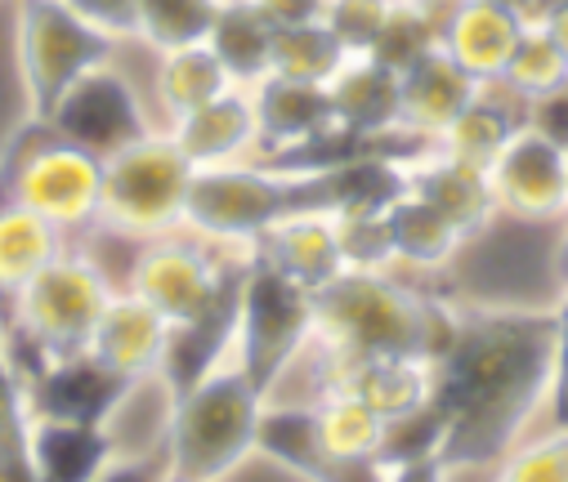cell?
<instances>
[{
  "instance_id": "obj_1",
  "label": "cell",
  "mask_w": 568,
  "mask_h": 482,
  "mask_svg": "<svg viewBox=\"0 0 568 482\" xmlns=\"http://www.w3.org/2000/svg\"><path fill=\"white\" fill-rule=\"evenodd\" d=\"M555 312L462 308L457 336L435 362L444 451L435 478L493 473L550 407Z\"/></svg>"
},
{
  "instance_id": "obj_2",
  "label": "cell",
  "mask_w": 568,
  "mask_h": 482,
  "mask_svg": "<svg viewBox=\"0 0 568 482\" xmlns=\"http://www.w3.org/2000/svg\"><path fill=\"white\" fill-rule=\"evenodd\" d=\"M462 304L416 290L394 268H345L336 281L310 295V327L354 358H430L439 362L457 336Z\"/></svg>"
},
{
  "instance_id": "obj_3",
  "label": "cell",
  "mask_w": 568,
  "mask_h": 482,
  "mask_svg": "<svg viewBox=\"0 0 568 482\" xmlns=\"http://www.w3.org/2000/svg\"><path fill=\"white\" fill-rule=\"evenodd\" d=\"M264 424V384L237 349L233 327L215 353L180 384L166 469L171 482H224L229 469L260 442Z\"/></svg>"
},
{
  "instance_id": "obj_4",
  "label": "cell",
  "mask_w": 568,
  "mask_h": 482,
  "mask_svg": "<svg viewBox=\"0 0 568 482\" xmlns=\"http://www.w3.org/2000/svg\"><path fill=\"white\" fill-rule=\"evenodd\" d=\"M251 264H255V246H224L189 228H175L130 246L121 286L171 321L175 345L184 340L220 345L224 331L233 327L237 286Z\"/></svg>"
},
{
  "instance_id": "obj_5",
  "label": "cell",
  "mask_w": 568,
  "mask_h": 482,
  "mask_svg": "<svg viewBox=\"0 0 568 482\" xmlns=\"http://www.w3.org/2000/svg\"><path fill=\"white\" fill-rule=\"evenodd\" d=\"M116 290L121 277H112L85 242H72L23 290H14L0 304V327H10V340L19 345V362L6 367L10 384L23 389L41 371L81 358L94 336V321Z\"/></svg>"
},
{
  "instance_id": "obj_6",
  "label": "cell",
  "mask_w": 568,
  "mask_h": 482,
  "mask_svg": "<svg viewBox=\"0 0 568 482\" xmlns=\"http://www.w3.org/2000/svg\"><path fill=\"white\" fill-rule=\"evenodd\" d=\"M341 166H292V161H229L197 166L184 197L189 233L224 246H255L268 224L310 202H336Z\"/></svg>"
},
{
  "instance_id": "obj_7",
  "label": "cell",
  "mask_w": 568,
  "mask_h": 482,
  "mask_svg": "<svg viewBox=\"0 0 568 482\" xmlns=\"http://www.w3.org/2000/svg\"><path fill=\"white\" fill-rule=\"evenodd\" d=\"M189 180H193V161L180 152L171 130H162V125L112 147L103 156L99 224L85 237L139 246L149 237L175 233L184 224Z\"/></svg>"
},
{
  "instance_id": "obj_8",
  "label": "cell",
  "mask_w": 568,
  "mask_h": 482,
  "mask_svg": "<svg viewBox=\"0 0 568 482\" xmlns=\"http://www.w3.org/2000/svg\"><path fill=\"white\" fill-rule=\"evenodd\" d=\"M125 45L90 28L63 0H10V54L28 121H50L59 99Z\"/></svg>"
},
{
  "instance_id": "obj_9",
  "label": "cell",
  "mask_w": 568,
  "mask_h": 482,
  "mask_svg": "<svg viewBox=\"0 0 568 482\" xmlns=\"http://www.w3.org/2000/svg\"><path fill=\"white\" fill-rule=\"evenodd\" d=\"M0 197L45 215L77 242L99 224L103 156L32 121V130L10 147L6 166H0Z\"/></svg>"
},
{
  "instance_id": "obj_10",
  "label": "cell",
  "mask_w": 568,
  "mask_h": 482,
  "mask_svg": "<svg viewBox=\"0 0 568 482\" xmlns=\"http://www.w3.org/2000/svg\"><path fill=\"white\" fill-rule=\"evenodd\" d=\"M175 402H180V376L171 367L116 380L103 411L94 416V433L103 447L99 478H116V473H158L162 478Z\"/></svg>"
},
{
  "instance_id": "obj_11",
  "label": "cell",
  "mask_w": 568,
  "mask_h": 482,
  "mask_svg": "<svg viewBox=\"0 0 568 482\" xmlns=\"http://www.w3.org/2000/svg\"><path fill=\"white\" fill-rule=\"evenodd\" d=\"M125 50H130V45H125ZM125 50L112 54L108 63L90 68V72L59 99V107L50 112V121H41V125H50V130H59V134L85 143V147L99 152V156H108L112 147H121V143L139 139L144 130H153L158 116L144 112V90L134 85V76H130L125 63H121Z\"/></svg>"
},
{
  "instance_id": "obj_12",
  "label": "cell",
  "mask_w": 568,
  "mask_h": 482,
  "mask_svg": "<svg viewBox=\"0 0 568 482\" xmlns=\"http://www.w3.org/2000/svg\"><path fill=\"white\" fill-rule=\"evenodd\" d=\"M488 188H493V202H497V219H519V224L568 219V161H564V147L524 121L506 139V147L493 156Z\"/></svg>"
},
{
  "instance_id": "obj_13",
  "label": "cell",
  "mask_w": 568,
  "mask_h": 482,
  "mask_svg": "<svg viewBox=\"0 0 568 482\" xmlns=\"http://www.w3.org/2000/svg\"><path fill=\"white\" fill-rule=\"evenodd\" d=\"M255 99V121H260V156L264 161H292L301 166V156L345 143L349 134L336 125V112L327 103V90L314 81H292L264 72L260 81L246 85ZM354 143V139H349Z\"/></svg>"
},
{
  "instance_id": "obj_14",
  "label": "cell",
  "mask_w": 568,
  "mask_h": 482,
  "mask_svg": "<svg viewBox=\"0 0 568 482\" xmlns=\"http://www.w3.org/2000/svg\"><path fill=\"white\" fill-rule=\"evenodd\" d=\"M310 327V295L287 286L273 268H264L260 259L242 273L237 286V304H233V336L242 358L251 362V371L264 376L292 353V345L305 336Z\"/></svg>"
},
{
  "instance_id": "obj_15",
  "label": "cell",
  "mask_w": 568,
  "mask_h": 482,
  "mask_svg": "<svg viewBox=\"0 0 568 482\" xmlns=\"http://www.w3.org/2000/svg\"><path fill=\"white\" fill-rule=\"evenodd\" d=\"M255 259L264 268H273L287 286L314 295L327 281H336L349 264L336 237V211L332 202H310L287 211L277 224H268L255 242Z\"/></svg>"
},
{
  "instance_id": "obj_16",
  "label": "cell",
  "mask_w": 568,
  "mask_h": 482,
  "mask_svg": "<svg viewBox=\"0 0 568 482\" xmlns=\"http://www.w3.org/2000/svg\"><path fill=\"white\" fill-rule=\"evenodd\" d=\"M171 349H175V331L171 321L144 304L134 290H116L103 308V317L94 321V336L85 345V358L108 376V380H130L158 367H171Z\"/></svg>"
},
{
  "instance_id": "obj_17",
  "label": "cell",
  "mask_w": 568,
  "mask_h": 482,
  "mask_svg": "<svg viewBox=\"0 0 568 482\" xmlns=\"http://www.w3.org/2000/svg\"><path fill=\"white\" fill-rule=\"evenodd\" d=\"M394 161H398L403 184L420 202H430L448 224H457L466 242H475L484 228L497 224V202H493V188H488V171L466 166V161L439 152L435 143H420V147H412Z\"/></svg>"
},
{
  "instance_id": "obj_18",
  "label": "cell",
  "mask_w": 568,
  "mask_h": 482,
  "mask_svg": "<svg viewBox=\"0 0 568 482\" xmlns=\"http://www.w3.org/2000/svg\"><path fill=\"white\" fill-rule=\"evenodd\" d=\"M484 85L444 50H425L420 59H412L403 72H398V125L394 134L398 139H412V143H435L439 130L475 103Z\"/></svg>"
},
{
  "instance_id": "obj_19",
  "label": "cell",
  "mask_w": 568,
  "mask_h": 482,
  "mask_svg": "<svg viewBox=\"0 0 568 482\" xmlns=\"http://www.w3.org/2000/svg\"><path fill=\"white\" fill-rule=\"evenodd\" d=\"M336 125L354 143H385L398 139V72L381 63L372 50H349L345 63L323 81Z\"/></svg>"
},
{
  "instance_id": "obj_20",
  "label": "cell",
  "mask_w": 568,
  "mask_h": 482,
  "mask_svg": "<svg viewBox=\"0 0 568 482\" xmlns=\"http://www.w3.org/2000/svg\"><path fill=\"white\" fill-rule=\"evenodd\" d=\"M519 32H524V19L497 6V0H448L439 23V45L479 85H497L519 45Z\"/></svg>"
},
{
  "instance_id": "obj_21",
  "label": "cell",
  "mask_w": 568,
  "mask_h": 482,
  "mask_svg": "<svg viewBox=\"0 0 568 482\" xmlns=\"http://www.w3.org/2000/svg\"><path fill=\"white\" fill-rule=\"evenodd\" d=\"M180 152L197 166H229V161L260 156V121H255V99L246 85L224 90L220 99L184 112L180 121L166 125Z\"/></svg>"
},
{
  "instance_id": "obj_22",
  "label": "cell",
  "mask_w": 568,
  "mask_h": 482,
  "mask_svg": "<svg viewBox=\"0 0 568 482\" xmlns=\"http://www.w3.org/2000/svg\"><path fill=\"white\" fill-rule=\"evenodd\" d=\"M385 420L354 398L349 389H332L318 407H310V442H314V464L318 473H341V469H372L381 447H385Z\"/></svg>"
},
{
  "instance_id": "obj_23",
  "label": "cell",
  "mask_w": 568,
  "mask_h": 482,
  "mask_svg": "<svg viewBox=\"0 0 568 482\" xmlns=\"http://www.w3.org/2000/svg\"><path fill=\"white\" fill-rule=\"evenodd\" d=\"M233 72L224 68V59L211 50V41H193L180 50H162L153 54V72H149V107L158 116V125L166 130L171 121H180L184 112L220 99L224 90H233Z\"/></svg>"
},
{
  "instance_id": "obj_24",
  "label": "cell",
  "mask_w": 568,
  "mask_h": 482,
  "mask_svg": "<svg viewBox=\"0 0 568 482\" xmlns=\"http://www.w3.org/2000/svg\"><path fill=\"white\" fill-rule=\"evenodd\" d=\"M385 228H389L394 268L407 273H444L466 250L462 228L448 224L430 202H420L407 184L385 202Z\"/></svg>"
},
{
  "instance_id": "obj_25",
  "label": "cell",
  "mask_w": 568,
  "mask_h": 482,
  "mask_svg": "<svg viewBox=\"0 0 568 482\" xmlns=\"http://www.w3.org/2000/svg\"><path fill=\"white\" fill-rule=\"evenodd\" d=\"M341 389H349L385 424H394V420H403V416L435 402V362L430 358H407V353L354 358L345 367V376H341Z\"/></svg>"
},
{
  "instance_id": "obj_26",
  "label": "cell",
  "mask_w": 568,
  "mask_h": 482,
  "mask_svg": "<svg viewBox=\"0 0 568 482\" xmlns=\"http://www.w3.org/2000/svg\"><path fill=\"white\" fill-rule=\"evenodd\" d=\"M519 125H524V103L510 99L501 85H484V90L475 94V103L462 107V112L439 130L435 147L448 152V156H457V161H466V166L488 171L493 156L506 147V139H510Z\"/></svg>"
},
{
  "instance_id": "obj_27",
  "label": "cell",
  "mask_w": 568,
  "mask_h": 482,
  "mask_svg": "<svg viewBox=\"0 0 568 482\" xmlns=\"http://www.w3.org/2000/svg\"><path fill=\"white\" fill-rule=\"evenodd\" d=\"M68 246H72V237L63 228H54L45 215L0 197V304L14 290H23Z\"/></svg>"
},
{
  "instance_id": "obj_28",
  "label": "cell",
  "mask_w": 568,
  "mask_h": 482,
  "mask_svg": "<svg viewBox=\"0 0 568 482\" xmlns=\"http://www.w3.org/2000/svg\"><path fill=\"white\" fill-rule=\"evenodd\" d=\"M211 50L224 59L237 85H251L268 72V50H273V23L251 6V0H224L215 28H211Z\"/></svg>"
},
{
  "instance_id": "obj_29",
  "label": "cell",
  "mask_w": 568,
  "mask_h": 482,
  "mask_svg": "<svg viewBox=\"0 0 568 482\" xmlns=\"http://www.w3.org/2000/svg\"><path fill=\"white\" fill-rule=\"evenodd\" d=\"M224 0H134V50H180L206 41Z\"/></svg>"
},
{
  "instance_id": "obj_30",
  "label": "cell",
  "mask_w": 568,
  "mask_h": 482,
  "mask_svg": "<svg viewBox=\"0 0 568 482\" xmlns=\"http://www.w3.org/2000/svg\"><path fill=\"white\" fill-rule=\"evenodd\" d=\"M497 85L510 99H519L524 107L568 85V59L559 54V45L546 37L541 23H524L519 45H515V54H510V63H506V72H501Z\"/></svg>"
},
{
  "instance_id": "obj_31",
  "label": "cell",
  "mask_w": 568,
  "mask_h": 482,
  "mask_svg": "<svg viewBox=\"0 0 568 482\" xmlns=\"http://www.w3.org/2000/svg\"><path fill=\"white\" fill-rule=\"evenodd\" d=\"M345 54L349 50L336 41V32L323 19L318 23H301V28H277L273 32V50H268V72L323 85L345 63Z\"/></svg>"
},
{
  "instance_id": "obj_32",
  "label": "cell",
  "mask_w": 568,
  "mask_h": 482,
  "mask_svg": "<svg viewBox=\"0 0 568 482\" xmlns=\"http://www.w3.org/2000/svg\"><path fill=\"white\" fill-rule=\"evenodd\" d=\"M501 482H568V424H550L541 438H524L497 469Z\"/></svg>"
},
{
  "instance_id": "obj_33",
  "label": "cell",
  "mask_w": 568,
  "mask_h": 482,
  "mask_svg": "<svg viewBox=\"0 0 568 482\" xmlns=\"http://www.w3.org/2000/svg\"><path fill=\"white\" fill-rule=\"evenodd\" d=\"M389 10H394V0H327L323 23L336 32L345 50H372Z\"/></svg>"
},
{
  "instance_id": "obj_34",
  "label": "cell",
  "mask_w": 568,
  "mask_h": 482,
  "mask_svg": "<svg viewBox=\"0 0 568 482\" xmlns=\"http://www.w3.org/2000/svg\"><path fill=\"white\" fill-rule=\"evenodd\" d=\"M63 6L112 41L134 45V0H63Z\"/></svg>"
},
{
  "instance_id": "obj_35",
  "label": "cell",
  "mask_w": 568,
  "mask_h": 482,
  "mask_svg": "<svg viewBox=\"0 0 568 482\" xmlns=\"http://www.w3.org/2000/svg\"><path fill=\"white\" fill-rule=\"evenodd\" d=\"M555 312V384H550V424H568V290H559Z\"/></svg>"
},
{
  "instance_id": "obj_36",
  "label": "cell",
  "mask_w": 568,
  "mask_h": 482,
  "mask_svg": "<svg viewBox=\"0 0 568 482\" xmlns=\"http://www.w3.org/2000/svg\"><path fill=\"white\" fill-rule=\"evenodd\" d=\"M524 121L532 130H541L546 139H555L559 147H568V85L555 90V94H546V99H537V103H528L524 107Z\"/></svg>"
},
{
  "instance_id": "obj_37",
  "label": "cell",
  "mask_w": 568,
  "mask_h": 482,
  "mask_svg": "<svg viewBox=\"0 0 568 482\" xmlns=\"http://www.w3.org/2000/svg\"><path fill=\"white\" fill-rule=\"evenodd\" d=\"M251 6L277 28H301V23H318L323 10H327V0H251Z\"/></svg>"
},
{
  "instance_id": "obj_38",
  "label": "cell",
  "mask_w": 568,
  "mask_h": 482,
  "mask_svg": "<svg viewBox=\"0 0 568 482\" xmlns=\"http://www.w3.org/2000/svg\"><path fill=\"white\" fill-rule=\"evenodd\" d=\"M541 28H546V37L559 45V54L568 59V0H559V6H550L541 19H537Z\"/></svg>"
},
{
  "instance_id": "obj_39",
  "label": "cell",
  "mask_w": 568,
  "mask_h": 482,
  "mask_svg": "<svg viewBox=\"0 0 568 482\" xmlns=\"http://www.w3.org/2000/svg\"><path fill=\"white\" fill-rule=\"evenodd\" d=\"M550 277H555V286H559V290H568V224H564V233H559V242H555Z\"/></svg>"
},
{
  "instance_id": "obj_40",
  "label": "cell",
  "mask_w": 568,
  "mask_h": 482,
  "mask_svg": "<svg viewBox=\"0 0 568 482\" xmlns=\"http://www.w3.org/2000/svg\"><path fill=\"white\" fill-rule=\"evenodd\" d=\"M564 161H568V147H564Z\"/></svg>"
},
{
  "instance_id": "obj_41",
  "label": "cell",
  "mask_w": 568,
  "mask_h": 482,
  "mask_svg": "<svg viewBox=\"0 0 568 482\" xmlns=\"http://www.w3.org/2000/svg\"><path fill=\"white\" fill-rule=\"evenodd\" d=\"M0 6H10V0H0Z\"/></svg>"
}]
</instances>
